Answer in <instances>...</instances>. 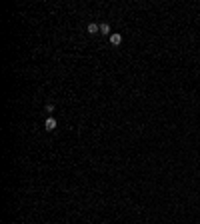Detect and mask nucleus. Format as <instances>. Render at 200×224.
<instances>
[{
  "mask_svg": "<svg viewBox=\"0 0 200 224\" xmlns=\"http://www.w3.org/2000/svg\"><path fill=\"white\" fill-rule=\"evenodd\" d=\"M110 42H112L114 46H118V44H120V42H122V36L114 32V34H110Z\"/></svg>",
  "mask_w": 200,
  "mask_h": 224,
  "instance_id": "7ed1b4c3",
  "label": "nucleus"
},
{
  "mask_svg": "<svg viewBox=\"0 0 200 224\" xmlns=\"http://www.w3.org/2000/svg\"><path fill=\"white\" fill-rule=\"evenodd\" d=\"M108 32H110V26L106 22H102L100 24V34H108Z\"/></svg>",
  "mask_w": 200,
  "mask_h": 224,
  "instance_id": "20e7f679",
  "label": "nucleus"
},
{
  "mask_svg": "<svg viewBox=\"0 0 200 224\" xmlns=\"http://www.w3.org/2000/svg\"><path fill=\"white\" fill-rule=\"evenodd\" d=\"M58 126V122H56V118H46V122H44V130H48V132H52L54 128Z\"/></svg>",
  "mask_w": 200,
  "mask_h": 224,
  "instance_id": "f257e3e1",
  "label": "nucleus"
},
{
  "mask_svg": "<svg viewBox=\"0 0 200 224\" xmlns=\"http://www.w3.org/2000/svg\"><path fill=\"white\" fill-rule=\"evenodd\" d=\"M88 32H90V34H98V32H100V24L90 22V24H88Z\"/></svg>",
  "mask_w": 200,
  "mask_h": 224,
  "instance_id": "f03ea898",
  "label": "nucleus"
},
{
  "mask_svg": "<svg viewBox=\"0 0 200 224\" xmlns=\"http://www.w3.org/2000/svg\"><path fill=\"white\" fill-rule=\"evenodd\" d=\"M46 112H54V104H46Z\"/></svg>",
  "mask_w": 200,
  "mask_h": 224,
  "instance_id": "39448f33",
  "label": "nucleus"
}]
</instances>
